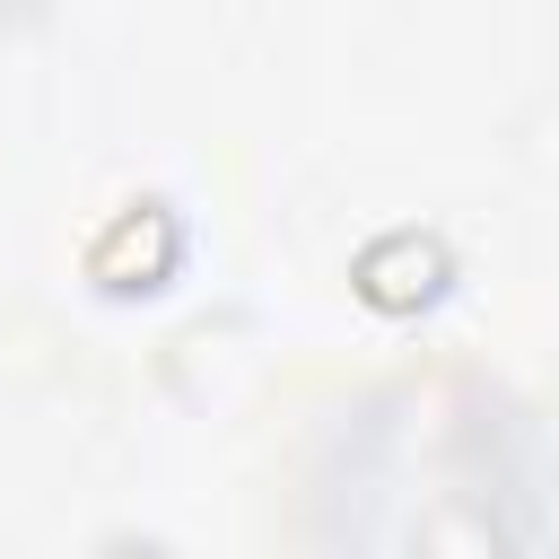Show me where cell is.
<instances>
[{
    "mask_svg": "<svg viewBox=\"0 0 559 559\" xmlns=\"http://www.w3.org/2000/svg\"><path fill=\"white\" fill-rule=\"evenodd\" d=\"M192 262V227L166 192H131L96 218V236L79 245V280L114 306H140V297H166Z\"/></svg>",
    "mask_w": 559,
    "mask_h": 559,
    "instance_id": "6da1fadb",
    "label": "cell"
},
{
    "mask_svg": "<svg viewBox=\"0 0 559 559\" xmlns=\"http://www.w3.org/2000/svg\"><path fill=\"white\" fill-rule=\"evenodd\" d=\"M454 280H463V262H454L445 227H419V218L376 227V236L349 253V297H358L367 314H384V323L437 314V306L454 297Z\"/></svg>",
    "mask_w": 559,
    "mask_h": 559,
    "instance_id": "7a4b0ae2",
    "label": "cell"
},
{
    "mask_svg": "<svg viewBox=\"0 0 559 559\" xmlns=\"http://www.w3.org/2000/svg\"><path fill=\"white\" fill-rule=\"evenodd\" d=\"M542 114H550V122H559V87H550V105H542ZM542 175H550V183H559V157H550V166H542Z\"/></svg>",
    "mask_w": 559,
    "mask_h": 559,
    "instance_id": "3957f363",
    "label": "cell"
}]
</instances>
